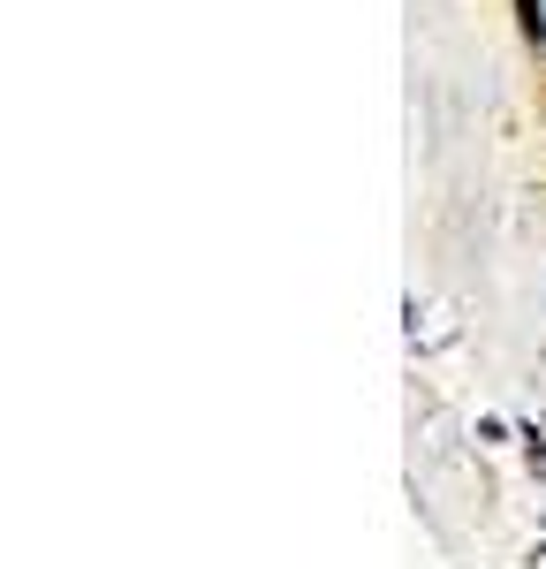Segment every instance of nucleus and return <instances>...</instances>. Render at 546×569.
Segmentation results:
<instances>
[{"mask_svg":"<svg viewBox=\"0 0 546 569\" xmlns=\"http://www.w3.org/2000/svg\"><path fill=\"white\" fill-rule=\"evenodd\" d=\"M516 16H524V39H539V31H546V16H539V0H516Z\"/></svg>","mask_w":546,"mask_h":569,"instance_id":"nucleus-1","label":"nucleus"}]
</instances>
